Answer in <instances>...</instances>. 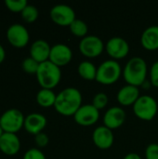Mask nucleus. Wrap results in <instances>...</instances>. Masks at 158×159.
<instances>
[{
    "label": "nucleus",
    "instance_id": "obj_26",
    "mask_svg": "<svg viewBox=\"0 0 158 159\" xmlns=\"http://www.w3.org/2000/svg\"><path fill=\"white\" fill-rule=\"evenodd\" d=\"M5 5L12 12H21L28 3L26 0H5Z\"/></svg>",
    "mask_w": 158,
    "mask_h": 159
},
{
    "label": "nucleus",
    "instance_id": "obj_17",
    "mask_svg": "<svg viewBox=\"0 0 158 159\" xmlns=\"http://www.w3.org/2000/svg\"><path fill=\"white\" fill-rule=\"evenodd\" d=\"M20 149V141L17 134L5 132L0 138V151L7 156H15Z\"/></svg>",
    "mask_w": 158,
    "mask_h": 159
},
{
    "label": "nucleus",
    "instance_id": "obj_12",
    "mask_svg": "<svg viewBox=\"0 0 158 159\" xmlns=\"http://www.w3.org/2000/svg\"><path fill=\"white\" fill-rule=\"evenodd\" d=\"M73 59V51L70 47L65 44L59 43L51 47L49 60L58 67H62L71 62Z\"/></svg>",
    "mask_w": 158,
    "mask_h": 159
},
{
    "label": "nucleus",
    "instance_id": "obj_25",
    "mask_svg": "<svg viewBox=\"0 0 158 159\" xmlns=\"http://www.w3.org/2000/svg\"><path fill=\"white\" fill-rule=\"evenodd\" d=\"M108 102H109V99H108L107 94H105L103 92H99L94 95L91 104L100 111V110L104 109L107 106Z\"/></svg>",
    "mask_w": 158,
    "mask_h": 159
},
{
    "label": "nucleus",
    "instance_id": "obj_5",
    "mask_svg": "<svg viewBox=\"0 0 158 159\" xmlns=\"http://www.w3.org/2000/svg\"><path fill=\"white\" fill-rule=\"evenodd\" d=\"M132 108L134 115L143 121L153 120L158 112L157 102L150 95H141Z\"/></svg>",
    "mask_w": 158,
    "mask_h": 159
},
{
    "label": "nucleus",
    "instance_id": "obj_18",
    "mask_svg": "<svg viewBox=\"0 0 158 159\" xmlns=\"http://www.w3.org/2000/svg\"><path fill=\"white\" fill-rule=\"evenodd\" d=\"M51 47L43 39L35 40L30 47V57L36 61L38 63L45 62L49 60Z\"/></svg>",
    "mask_w": 158,
    "mask_h": 159
},
{
    "label": "nucleus",
    "instance_id": "obj_24",
    "mask_svg": "<svg viewBox=\"0 0 158 159\" xmlns=\"http://www.w3.org/2000/svg\"><path fill=\"white\" fill-rule=\"evenodd\" d=\"M39 64L40 63H38L33 58L28 57L23 60V61L21 63V67L25 73H27L29 75H36L37 70L39 68Z\"/></svg>",
    "mask_w": 158,
    "mask_h": 159
},
{
    "label": "nucleus",
    "instance_id": "obj_2",
    "mask_svg": "<svg viewBox=\"0 0 158 159\" xmlns=\"http://www.w3.org/2000/svg\"><path fill=\"white\" fill-rule=\"evenodd\" d=\"M148 66L145 60L142 57H133L128 61L123 68L122 75L127 85L142 87L147 81Z\"/></svg>",
    "mask_w": 158,
    "mask_h": 159
},
{
    "label": "nucleus",
    "instance_id": "obj_27",
    "mask_svg": "<svg viewBox=\"0 0 158 159\" xmlns=\"http://www.w3.org/2000/svg\"><path fill=\"white\" fill-rule=\"evenodd\" d=\"M22 159H47L45 154L38 148H30L27 150Z\"/></svg>",
    "mask_w": 158,
    "mask_h": 159
},
{
    "label": "nucleus",
    "instance_id": "obj_23",
    "mask_svg": "<svg viewBox=\"0 0 158 159\" xmlns=\"http://www.w3.org/2000/svg\"><path fill=\"white\" fill-rule=\"evenodd\" d=\"M22 20L27 23H33L34 22L39 16L38 9L34 5H27L24 9L20 12Z\"/></svg>",
    "mask_w": 158,
    "mask_h": 159
},
{
    "label": "nucleus",
    "instance_id": "obj_33",
    "mask_svg": "<svg viewBox=\"0 0 158 159\" xmlns=\"http://www.w3.org/2000/svg\"><path fill=\"white\" fill-rule=\"evenodd\" d=\"M4 133H5V132H4V130H3V129H2V128L0 127V138L2 137V135H3Z\"/></svg>",
    "mask_w": 158,
    "mask_h": 159
},
{
    "label": "nucleus",
    "instance_id": "obj_21",
    "mask_svg": "<svg viewBox=\"0 0 158 159\" xmlns=\"http://www.w3.org/2000/svg\"><path fill=\"white\" fill-rule=\"evenodd\" d=\"M57 94L52 89H41L36 94V102L43 108L54 107Z\"/></svg>",
    "mask_w": 158,
    "mask_h": 159
},
{
    "label": "nucleus",
    "instance_id": "obj_7",
    "mask_svg": "<svg viewBox=\"0 0 158 159\" xmlns=\"http://www.w3.org/2000/svg\"><path fill=\"white\" fill-rule=\"evenodd\" d=\"M78 49L79 52L86 58L93 59L102 54L105 49V45L101 37L90 34L80 40Z\"/></svg>",
    "mask_w": 158,
    "mask_h": 159
},
{
    "label": "nucleus",
    "instance_id": "obj_11",
    "mask_svg": "<svg viewBox=\"0 0 158 159\" xmlns=\"http://www.w3.org/2000/svg\"><path fill=\"white\" fill-rule=\"evenodd\" d=\"M74 122L82 127L95 125L100 119V111L92 104H82L74 116Z\"/></svg>",
    "mask_w": 158,
    "mask_h": 159
},
{
    "label": "nucleus",
    "instance_id": "obj_10",
    "mask_svg": "<svg viewBox=\"0 0 158 159\" xmlns=\"http://www.w3.org/2000/svg\"><path fill=\"white\" fill-rule=\"evenodd\" d=\"M105 50L112 60L118 61L126 58L129 53V42L120 36H114L108 39L105 44Z\"/></svg>",
    "mask_w": 158,
    "mask_h": 159
},
{
    "label": "nucleus",
    "instance_id": "obj_19",
    "mask_svg": "<svg viewBox=\"0 0 158 159\" xmlns=\"http://www.w3.org/2000/svg\"><path fill=\"white\" fill-rule=\"evenodd\" d=\"M141 44L143 48L149 51L158 49V25L147 27L142 34Z\"/></svg>",
    "mask_w": 158,
    "mask_h": 159
},
{
    "label": "nucleus",
    "instance_id": "obj_8",
    "mask_svg": "<svg viewBox=\"0 0 158 159\" xmlns=\"http://www.w3.org/2000/svg\"><path fill=\"white\" fill-rule=\"evenodd\" d=\"M49 16L55 24L62 27H69L76 19L74 8L65 4H59L52 7L49 11Z\"/></svg>",
    "mask_w": 158,
    "mask_h": 159
},
{
    "label": "nucleus",
    "instance_id": "obj_4",
    "mask_svg": "<svg viewBox=\"0 0 158 159\" xmlns=\"http://www.w3.org/2000/svg\"><path fill=\"white\" fill-rule=\"evenodd\" d=\"M122 67L117 61L107 60L98 66L96 81L104 86L116 83L122 75Z\"/></svg>",
    "mask_w": 158,
    "mask_h": 159
},
{
    "label": "nucleus",
    "instance_id": "obj_6",
    "mask_svg": "<svg viewBox=\"0 0 158 159\" xmlns=\"http://www.w3.org/2000/svg\"><path fill=\"white\" fill-rule=\"evenodd\" d=\"M25 116L19 109L11 108L5 111L0 116V127L4 132L17 133L24 126Z\"/></svg>",
    "mask_w": 158,
    "mask_h": 159
},
{
    "label": "nucleus",
    "instance_id": "obj_13",
    "mask_svg": "<svg viewBox=\"0 0 158 159\" xmlns=\"http://www.w3.org/2000/svg\"><path fill=\"white\" fill-rule=\"evenodd\" d=\"M126 118L127 115L122 107L113 106L109 108L103 116V126L107 127L112 130L117 129L123 126V124L126 121Z\"/></svg>",
    "mask_w": 158,
    "mask_h": 159
},
{
    "label": "nucleus",
    "instance_id": "obj_32",
    "mask_svg": "<svg viewBox=\"0 0 158 159\" xmlns=\"http://www.w3.org/2000/svg\"><path fill=\"white\" fill-rule=\"evenodd\" d=\"M6 59V50L4 47L0 44V63H2Z\"/></svg>",
    "mask_w": 158,
    "mask_h": 159
},
{
    "label": "nucleus",
    "instance_id": "obj_20",
    "mask_svg": "<svg viewBox=\"0 0 158 159\" xmlns=\"http://www.w3.org/2000/svg\"><path fill=\"white\" fill-rule=\"evenodd\" d=\"M98 67L90 61H83L78 64L77 73L79 76L88 81L96 80Z\"/></svg>",
    "mask_w": 158,
    "mask_h": 159
},
{
    "label": "nucleus",
    "instance_id": "obj_9",
    "mask_svg": "<svg viewBox=\"0 0 158 159\" xmlns=\"http://www.w3.org/2000/svg\"><path fill=\"white\" fill-rule=\"evenodd\" d=\"M7 39L12 47L22 48L28 45L30 34L24 25L14 23L10 25L7 30Z\"/></svg>",
    "mask_w": 158,
    "mask_h": 159
},
{
    "label": "nucleus",
    "instance_id": "obj_14",
    "mask_svg": "<svg viewBox=\"0 0 158 159\" xmlns=\"http://www.w3.org/2000/svg\"><path fill=\"white\" fill-rule=\"evenodd\" d=\"M92 141L99 149L108 150L113 146L115 142L113 130L105 126H99L92 132Z\"/></svg>",
    "mask_w": 158,
    "mask_h": 159
},
{
    "label": "nucleus",
    "instance_id": "obj_29",
    "mask_svg": "<svg viewBox=\"0 0 158 159\" xmlns=\"http://www.w3.org/2000/svg\"><path fill=\"white\" fill-rule=\"evenodd\" d=\"M145 158L158 159V143H150L146 147Z\"/></svg>",
    "mask_w": 158,
    "mask_h": 159
},
{
    "label": "nucleus",
    "instance_id": "obj_3",
    "mask_svg": "<svg viewBox=\"0 0 158 159\" xmlns=\"http://www.w3.org/2000/svg\"><path fill=\"white\" fill-rule=\"evenodd\" d=\"M35 75L37 82L42 89H53L61 82V71L60 67L52 63L50 61H47L39 64Z\"/></svg>",
    "mask_w": 158,
    "mask_h": 159
},
{
    "label": "nucleus",
    "instance_id": "obj_28",
    "mask_svg": "<svg viewBox=\"0 0 158 159\" xmlns=\"http://www.w3.org/2000/svg\"><path fill=\"white\" fill-rule=\"evenodd\" d=\"M150 83L155 88H158V61H156L150 68Z\"/></svg>",
    "mask_w": 158,
    "mask_h": 159
},
{
    "label": "nucleus",
    "instance_id": "obj_16",
    "mask_svg": "<svg viewBox=\"0 0 158 159\" xmlns=\"http://www.w3.org/2000/svg\"><path fill=\"white\" fill-rule=\"evenodd\" d=\"M140 96L141 94L138 87L126 85L118 90L116 100L121 106H133Z\"/></svg>",
    "mask_w": 158,
    "mask_h": 159
},
{
    "label": "nucleus",
    "instance_id": "obj_1",
    "mask_svg": "<svg viewBox=\"0 0 158 159\" xmlns=\"http://www.w3.org/2000/svg\"><path fill=\"white\" fill-rule=\"evenodd\" d=\"M82 101L83 97L78 89L65 88L57 94L54 108L58 114L63 116H74L82 106Z\"/></svg>",
    "mask_w": 158,
    "mask_h": 159
},
{
    "label": "nucleus",
    "instance_id": "obj_22",
    "mask_svg": "<svg viewBox=\"0 0 158 159\" xmlns=\"http://www.w3.org/2000/svg\"><path fill=\"white\" fill-rule=\"evenodd\" d=\"M69 28H70L71 33L76 37H80L82 39L88 35V26L83 20L75 19L73 21V23L69 26Z\"/></svg>",
    "mask_w": 158,
    "mask_h": 159
},
{
    "label": "nucleus",
    "instance_id": "obj_30",
    "mask_svg": "<svg viewBox=\"0 0 158 159\" xmlns=\"http://www.w3.org/2000/svg\"><path fill=\"white\" fill-rule=\"evenodd\" d=\"M34 142H35V144L37 145L38 148H44L48 144L49 138L46 133L41 132V133H38L37 135L34 136Z\"/></svg>",
    "mask_w": 158,
    "mask_h": 159
},
{
    "label": "nucleus",
    "instance_id": "obj_15",
    "mask_svg": "<svg viewBox=\"0 0 158 159\" xmlns=\"http://www.w3.org/2000/svg\"><path fill=\"white\" fill-rule=\"evenodd\" d=\"M47 120L44 115L39 113H32L25 116L23 129L29 134L35 136L38 133L43 132L44 129L47 127Z\"/></svg>",
    "mask_w": 158,
    "mask_h": 159
},
{
    "label": "nucleus",
    "instance_id": "obj_31",
    "mask_svg": "<svg viewBox=\"0 0 158 159\" xmlns=\"http://www.w3.org/2000/svg\"><path fill=\"white\" fill-rule=\"evenodd\" d=\"M123 159H142V157L139 155V154H136V153H129L127 154L124 158Z\"/></svg>",
    "mask_w": 158,
    "mask_h": 159
}]
</instances>
